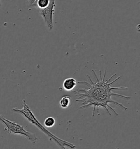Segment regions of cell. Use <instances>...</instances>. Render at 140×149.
I'll return each mask as SVG.
<instances>
[{
    "label": "cell",
    "instance_id": "3957f363",
    "mask_svg": "<svg viewBox=\"0 0 140 149\" xmlns=\"http://www.w3.org/2000/svg\"><path fill=\"white\" fill-rule=\"evenodd\" d=\"M0 122L2 123L5 126L6 128H4V130H6L10 134L24 136L33 144H35L38 140L37 136H35L34 133L27 131L25 129L24 126L14 121L9 120L1 114Z\"/></svg>",
    "mask_w": 140,
    "mask_h": 149
},
{
    "label": "cell",
    "instance_id": "6da1fadb",
    "mask_svg": "<svg viewBox=\"0 0 140 149\" xmlns=\"http://www.w3.org/2000/svg\"><path fill=\"white\" fill-rule=\"evenodd\" d=\"M106 72L107 70L106 69L104 75L102 77L101 74V70H100V79H99L98 77H97L95 70H92V72L93 73L96 79V81H93L91 78L90 77V76L89 75H87V77L90 82H88L85 81H79L78 82V84H83L88 86L87 88H80L78 90L74 91L76 96L78 97V99L76 100V102H82V105L80 107H83L84 105H87L90 101L93 100L97 97L99 96L100 95L107 90L111 89H116L117 90H128L129 88L127 87H111V85L115 83L117 80L121 78V76H119L116 79L111 81V80L117 74L116 73H115L114 74L112 75L109 79L106 80Z\"/></svg>",
    "mask_w": 140,
    "mask_h": 149
},
{
    "label": "cell",
    "instance_id": "277c9868",
    "mask_svg": "<svg viewBox=\"0 0 140 149\" xmlns=\"http://www.w3.org/2000/svg\"><path fill=\"white\" fill-rule=\"evenodd\" d=\"M55 1L54 0H50L49 5L47 7L44 9H38L39 14L43 19L48 30L49 31H52L54 27L53 16L55 13Z\"/></svg>",
    "mask_w": 140,
    "mask_h": 149
},
{
    "label": "cell",
    "instance_id": "ba28073f",
    "mask_svg": "<svg viewBox=\"0 0 140 149\" xmlns=\"http://www.w3.org/2000/svg\"><path fill=\"white\" fill-rule=\"evenodd\" d=\"M55 124V120L52 116H49L48 118H47L45 119L44 122V125L45 127L50 128V127H53Z\"/></svg>",
    "mask_w": 140,
    "mask_h": 149
},
{
    "label": "cell",
    "instance_id": "5b68a950",
    "mask_svg": "<svg viewBox=\"0 0 140 149\" xmlns=\"http://www.w3.org/2000/svg\"><path fill=\"white\" fill-rule=\"evenodd\" d=\"M50 3V0H34L28 1L30 8L35 7L38 9H44L47 7Z\"/></svg>",
    "mask_w": 140,
    "mask_h": 149
},
{
    "label": "cell",
    "instance_id": "8992f818",
    "mask_svg": "<svg viewBox=\"0 0 140 149\" xmlns=\"http://www.w3.org/2000/svg\"><path fill=\"white\" fill-rule=\"evenodd\" d=\"M77 81L74 78H69L66 79L62 84V86L64 89L67 91H72L76 88V85H77Z\"/></svg>",
    "mask_w": 140,
    "mask_h": 149
},
{
    "label": "cell",
    "instance_id": "52a82bcc",
    "mask_svg": "<svg viewBox=\"0 0 140 149\" xmlns=\"http://www.w3.org/2000/svg\"><path fill=\"white\" fill-rule=\"evenodd\" d=\"M59 104L62 108L65 109L70 107L72 104V98L69 96L62 97L59 102Z\"/></svg>",
    "mask_w": 140,
    "mask_h": 149
},
{
    "label": "cell",
    "instance_id": "7a4b0ae2",
    "mask_svg": "<svg viewBox=\"0 0 140 149\" xmlns=\"http://www.w3.org/2000/svg\"><path fill=\"white\" fill-rule=\"evenodd\" d=\"M22 109L14 108L12 109V111L16 113L21 114L29 123L34 125L36 127H37L41 131L44 133L50 140L54 141L60 149H67V148L71 149H74L75 148L76 146L74 144L66 140L62 139L58 136L54 135L52 132L49 131L43 125H42L41 123L38 120V119L36 118L35 115L30 109V107L26 103L25 100H22Z\"/></svg>",
    "mask_w": 140,
    "mask_h": 149
}]
</instances>
